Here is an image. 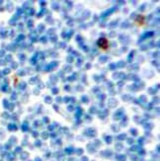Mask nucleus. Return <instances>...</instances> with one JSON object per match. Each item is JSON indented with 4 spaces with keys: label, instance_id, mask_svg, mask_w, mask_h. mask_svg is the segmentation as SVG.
Returning <instances> with one entry per match:
<instances>
[{
    "label": "nucleus",
    "instance_id": "f257e3e1",
    "mask_svg": "<svg viewBox=\"0 0 160 161\" xmlns=\"http://www.w3.org/2000/svg\"><path fill=\"white\" fill-rule=\"evenodd\" d=\"M98 45H99V47H101V49H103V50L108 49V47H109L108 40L102 38V39H100L99 41H98Z\"/></svg>",
    "mask_w": 160,
    "mask_h": 161
}]
</instances>
